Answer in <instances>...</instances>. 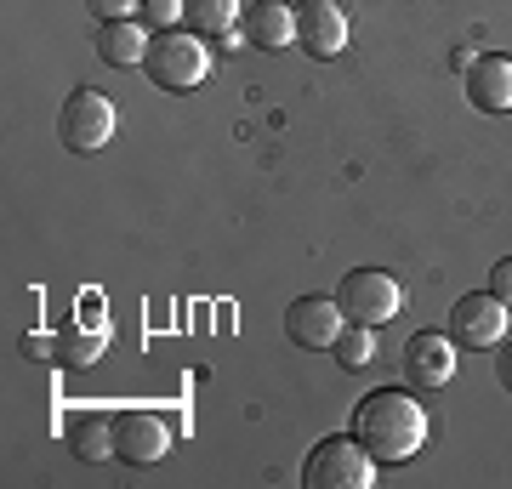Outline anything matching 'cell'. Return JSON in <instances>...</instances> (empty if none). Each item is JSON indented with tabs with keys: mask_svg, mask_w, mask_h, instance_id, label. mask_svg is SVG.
Instances as JSON below:
<instances>
[{
	"mask_svg": "<svg viewBox=\"0 0 512 489\" xmlns=\"http://www.w3.org/2000/svg\"><path fill=\"white\" fill-rule=\"evenodd\" d=\"M239 18H245L239 0H188V12H183V23L194 29V35H205V40H222Z\"/></svg>",
	"mask_w": 512,
	"mask_h": 489,
	"instance_id": "obj_15",
	"label": "cell"
},
{
	"mask_svg": "<svg viewBox=\"0 0 512 489\" xmlns=\"http://www.w3.org/2000/svg\"><path fill=\"white\" fill-rule=\"evenodd\" d=\"M490 290H495V296H501V302H507V308H512V256H507V262H495V268H490Z\"/></svg>",
	"mask_w": 512,
	"mask_h": 489,
	"instance_id": "obj_20",
	"label": "cell"
},
{
	"mask_svg": "<svg viewBox=\"0 0 512 489\" xmlns=\"http://www.w3.org/2000/svg\"><path fill=\"white\" fill-rule=\"evenodd\" d=\"M404 376H410V387H444V381L456 376V336H439V330L410 336V347H404Z\"/></svg>",
	"mask_w": 512,
	"mask_h": 489,
	"instance_id": "obj_11",
	"label": "cell"
},
{
	"mask_svg": "<svg viewBox=\"0 0 512 489\" xmlns=\"http://www.w3.org/2000/svg\"><path fill=\"white\" fill-rule=\"evenodd\" d=\"M342 325H348V313H342L336 296H296L291 308H285V336L296 347H308V353H330Z\"/></svg>",
	"mask_w": 512,
	"mask_h": 489,
	"instance_id": "obj_7",
	"label": "cell"
},
{
	"mask_svg": "<svg viewBox=\"0 0 512 489\" xmlns=\"http://www.w3.org/2000/svg\"><path fill=\"white\" fill-rule=\"evenodd\" d=\"M69 450L80 455V461H109L114 455V421H103V416H80L69 427Z\"/></svg>",
	"mask_w": 512,
	"mask_h": 489,
	"instance_id": "obj_16",
	"label": "cell"
},
{
	"mask_svg": "<svg viewBox=\"0 0 512 489\" xmlns=\"http://www.w3.org/2000/svg\"><path fill=\"white\" fill-rule=\"evenodd\" d=\"M171 450V427L154 410H120L114 416V461L126 467H154Z\"/></svg>",
	"mask_w": 512,
	"mask_h": 489,
	"instance_id": "obj_9",
	"label": "cell"
},
{
	"mask_svg": "<svg viewBox=\"0 0 512 489\" xmlns=\"http://www.w3.org/2000/svg\"><path fill=\"white\" fill-rule=\"evenodd\" d=\"M336 302H342V313H348V325H370L382 330L387 319H399L404 308V290L393 273L382 268H353L342 285H336Z\"/></svg>",
	"mask_w": 512,
	"mask_h": 489,
	"instance_id": "obj_5",
	"label": "cell"
},
{
	"mask_svg": "<svg viewBox=\"0 0 512 489\" xmlns=\"http://www.w3.org/2000/svg\"><path fill=\"white\" fill-rule=\"evenodd\" d=\"M86 6H92L97 23H114V18H131L137 12V0H86Z\"/></svg>",
	"mask_w": 512,
	"mask_h": 489,
	"instance_id": "obj_19",
	"label": "cell"
},
{
	"mask_svg": "<svg viewBox=\"0 0 512 489\" xmlns=\"http://www.w3.org/2000/svg\"><path fill=\"white\" fill-rule=\"evenodd\" d=\"M103 347H109V319L80 313V319H63V325H57V364H63V370H86V364H97L103 359Z\"/></svg>",
	"mask_w": 512,
	"mask_h": 489,
	"instance_id": "obj_13",
	"label": "cell"
},
{
	"mask_svg": "<svg viewBox=\"0 0 512 489\" xmlns=\"http://www.w3.org/2000/svg\"><path fill=\"white\" fill-rule=\"evenodd\" d=\"M467 103L478 114H512V57L484 52L467 63Z\"/></svg>",
	"mask_w": 512,
	"mask_h": 489,
	"instance_id": "obj_12",
	"label": "cell"
},
{
	"mask_svg": "<svg viewBox=\"0 0 512 489\" xmlns=\"http://www.w3.org/2000/svg\"><path fill=\"white\" fill-rule=\"evenodd\" d=\"M148 29L137 18H114V23H97V52H103V63H114V69H143L148 57Z\"/></svg>",
	"mask_w": 512,
	"mask_h": 489,
	"instance_id": "obj_14",
	"label": "cell"
},
{
	"mask_svg": "<svg viewBox=\"0 0 512 489\" xmlns=\"http://www.w3.org/2000/svg\"><path fill=\"white\" fill-rule=\"evenodd\" d=\"M507 325H512V308L495 296V290H467L456 308H450V336H456L461 347H473V353L501 347Z\"/></svg>",
	"mask_w": 512,
	"mask_h": 489,
	"instance_id": "obj_6",
	"label": "cell"
},
{
	"mask_svg": "<svg viewBox=\"0 0 512 489\" xmlns=\"http://www.w3.org/2000/svg\"><path fill=\"white\" fill-rule=\"evenodd\" d=\"M114 103L103 97V91L92 86H74L69 97H63V109H57V137H63V148H74V154H103V148L114 143Z\"/></svg>",
	"mask_w": 512,
	"mask_h": 489,
	"instance_id": "obj_4",
	"label": "cell"
},
{
	"mask_svg": "<svg viewBox=\"0 0 512 489\" xmlns=\"http://www.w3.org/2000/svg\"><path fill=\"white\" fill-rule=\"evenodd\" d=\"M183 12H188V0H137V18L160 35V29H183Z\"/></svg>",
	"mask_w": 512,
	"mask_h": 489,
	"instance_id": "obj_18",
	"label": "cell"
},
{
	"mask_svg": "<svg viewBox=\"0 0 512 489\" xmlns=\"http://www.w3.org/2000/svg\"><path fill=\"white\" fill-rule=\"evenodd\" d=\"M302 484L308 489H370L376 484V455L353 433H336L325 444H313V455L302 461Z\"/></svg>",
	"mask_w": 512,
	"mask_h": 489,
	"instance_id": "obj_3",
	"label": "cell"
},
{
	"mask_svg": "<svg viewBox=\"0 0 512 489\" xmlns=\"http://www.w3.org/2000/svg\"><path fill=\"white\" fill-rule=\"evenodd\" d=\"M353 438L376 455V467H404L427 444V410L410 387H376L353 410Z\"/></svg>",
	"mask_w": 512,
	"mask_h": 489,
	"instance_id": "obj_1",
	"label": "cell"
},
{
	"mask_svg": "<svg viewBox=\"0 0 512 489\" xmlns=\"http://www.w3.org/2000/svg\"><path fill=\"white\" fill-rule=\"evenodd\" d=\"M336 364L342 370H370V359H376V330L370 325H342V336H336Z\"/></svg>",
	"mask_w": 512,
	"mask_h": 489,
	"instance_id": "obj_17",
	"label": "cell"
},
{
	"mask_svg": "<svg viewBox=\"0 0 512 489\" xmlns=\"http://www.w3.org/2000/svg\"><path fill=\"white\" fill-rule=\"evenodd\" d=\"M239 35L256 52H285V46H296V6L291 0H251L239 18Z\"/></svg>",
	"mask_w": 512,
	"mask_h": 489,
	"instance_id": "obj_10",
	"label": "cell"
},
{
	"mask_svg": "<svg viewBox=\"0 0 512 489\" xmlns=\"http://www.w3.org/2000/svg\"><path fill=\"white\" fill-rule=\"evenodd\" d=\"M495 376H501V387H507V393H512V347H507V353H501V364H495Z\"/></svg>",
	"mask_w": 512,
	"mask_h": 489,
	"instance_id": "obj_21",
	"label": "cell"
},
{
	"mask_svg": "<svg viewBox=\"0 0 512 489\" xmlns=\"http://www.w3.org/2000/svg\"><path fill=\"white\" fill-rule=\"evenodd\" d=\"M148 80L160 91H194L211 74V46H205V35H194V29H160V35L148 40V57H143Z\"/></svg>",
	"mask_w": 512,
	"mask_h": 489,
	"instance_id": "obj_2",
	"label": "cell"
},
{
	"mask_svg": "<svg viewBox=\"0 0 512 489\" xmlns=\"http://www.w3.org/2000/svg\"><path fill=\"white\" fill-rule=\"evenodd\" d=\"M296 46L319 63L348 52V12L336 0H296Z\"/></svg>",
	"mask_w": 512,
	"mask_h": 489,
	"instance_id": "obj_8",
	"label": "cell"
}]
</instances>
